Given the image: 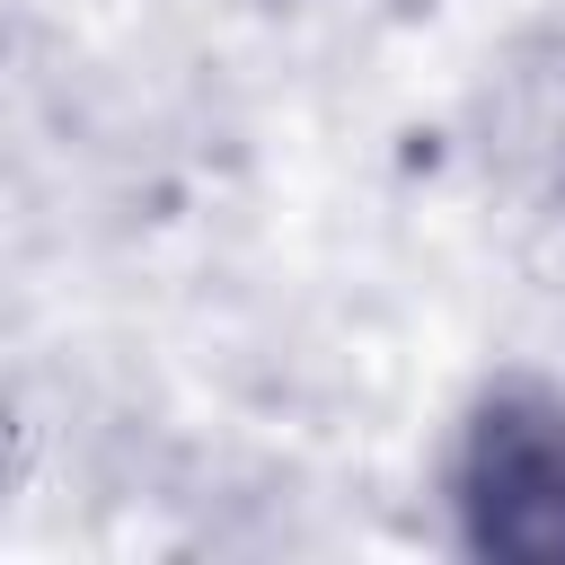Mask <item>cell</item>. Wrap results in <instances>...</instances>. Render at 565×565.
<instances>
[{
    "mask_svg": "<svg viewBox=\"0 0 565 565\" xmlns=\"http://www.w3.org/2000/svg\"><path fill=\"white\" fill-rule=\"evenodd\" d=\"M450 530L486 565H565V380L503 371L450 433Z\"/></svg>",
    "mask_w": 565,
    "mask_h": 565,
    "instance_id": "obj_1",
    "label": "cell"
}]
</instances>
